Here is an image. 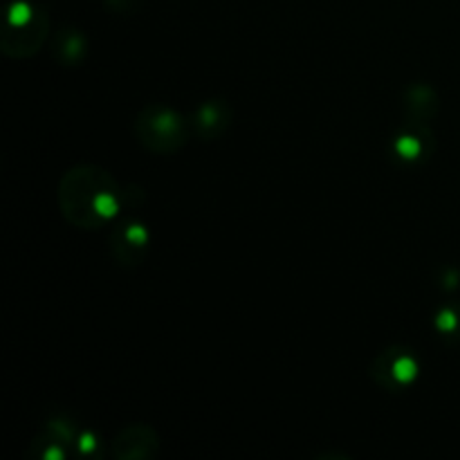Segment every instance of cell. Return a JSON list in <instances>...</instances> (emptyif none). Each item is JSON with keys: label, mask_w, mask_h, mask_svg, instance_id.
Masks as SVG:
<instances>
[{"label": "cell", "mask_w": 460, "mask_h": 460, "mask_svg": "<svg viewBox=\"0 0 460 460\" xmlns=\"http://www.w3.org/2000/svg\"><path fill=\"white\" fill-rule=\"evenodd\" d=\"M58 211L67 225L94 232L111 225L128 200L111 171L97 164H76L58 180Z\"/></svg>", "instance_id": "1"}, {"label": "cell", "mask_w": 460, "mask_h": 460, "mask_svg": "<svg viewBox=\"0 0 460 460\" xmlns=\"http://www.w3.org/2000/svg\"><path fill=\"white\" fill-rule=\"evenodd\" d=\"M135 137L155 155H173L187 144L191 124L164 103H148L135 117Z\"/></svg>", "instance_id": "2"}, {"label": "cell", "mask_w": 460, "mask_h": 460, "mask_svg": "<svg viewBox=\"0 0 460 460\" xmlns=\"http://www.w3.org/2000/svg\"><path fill=\"white\" fill-rule=\"evenodd\" d=\"M49 30H52V22L45 9L34 7L25 0L13 3L9 9L7 25L0 36V49L9 58L34 57L48 43Z\"/></svg>", "instance_id": "3"}, {"label": "cell", "mask_w": 460, "mask_h": 460, "mask_svg": "<svg viewBox=\"0 0 460 460\" xmlns=\"http://www.w3.org/2000/svg\"><path fill=\"white\" fill-rule=\"evenodd\" d=\"M99 447L93 431L81 429L70 418L54 416L30 443V454L39 460H66L72 454H94Z\"/></svg>", "instance_id": "4"}, {"label": "cell", "mask_w": 460, "mask_h": 460, "mask_svg": "<svg viewBox=\"0 0 460 460\" xmlns=\"http://www.w3.org/2000/svg\"><path fill=\"white\" fill-rule=\"evenodd\" d=\"M368 377L386 394H402L420 377V358L404 344H391L373 358Z\"/></svg>", "instance_id": "5"}, {"label": "cell", "mask_w": 460, "mask_h": 460, "mask_svg": "<svg viewBox=\"0 0 460 460\" xmlns=\"http://www.w3.org/2000/svg\"><path fill=\"white\" fill-rule=\"evenodd\" d=\"M151 247V232L139 218H124L108 234V254L119 268H137Z\"/></svg>", "instance_id": "6"}, {"label": "cell", "mask_w": 460, "mask_h": 460, "mask_svg": "<svg viewBox=\"0 0 460 460\" xmlns=\"http://www.w3.org/2000/svg\"><path fill=\"white\" fill-rule=\"evenodd\" d=\"M160 434L155 427L133 422L117 431L111 443V454L115 460H153L160 452Z\"/></svg>", "instance_id": "7"}, {"label": "cell", "mask_w": 460, "mask_h": 460, "mask_svg": "<svg viewBox=\"0 0 460 460\" xmlns=\"http://www.w3.org/2000/svg\"><path fill=\"white\" fill-rule=\"evenodd\" d=\"M391 153L402 164H420L434 153V133L429 124L407 119L391 139Z\"/></svg>", "instance_id": "8"}, {"label": "cell", "mask_w": 460, "mask_h": 460, "mask_svg": "<svg viewBox=\"0 0 460 460\" xmlns=\"http://www.w3.org/2000/svg\"><path fill=\"white\" fill-rule=\"evenodd\" d=\"M234 121V111L229 102L216 97L207 99L193 111L191 117V133L200 137L202 142H214L220 139L229 130Z\"/></svg>", "instance_id": "9"}, {"label": "cell", "mask_w": 460, "mask_h": 460, "mask_svg": "<svg viewBox=\"0 0 460 460\" xmlns=\"http://www.w3.org/2000/svg\"><path fill=\"white\" fill-rule=\"evenodd\" d=\"M49 52H52V58L58 66L79 67L90 52L88 36L79 27H58L52 34V40H49Z\"/></svg>", "instance_id": "10"}, {"label": "cell", "mask_w": 460, "mask_h": 460, "mask_svg": "<svg viewBox=\"0 0 460 460\" xmlns=\"http://www.w3.org/2000/svg\"><path fill=\"white\" fill-rule=\"evenodd\" d=\"M402 108L407 119L420 121V124H429L440 111V97L436 93L434 85L429 84H409L402 94Z\"/></svg>", "instance_id": "11"}, {"label": "cell", "mask_w": 460, "mask_h": 460, "mask_svg": "<svg viewBox=\"0 0 460 460\" xmlns=\"http://www.w3.org/2000/svg\"><path fill=\"white\" fill-rule=\"evenodd\" d=\"M434 328L445 344L460 346V301H449L436 310Z\"/></svg>", "instance_id": "12"}, {"label": "cell", "mask_w": 460, "mask_h": 460, "mask_svg": "<svg viewBox=\"0 0 460 460\" xmlns=\"http://www.w3.org/2000/svg\"><path fill=\"white\" fill-rule=\"evenodd\" d=\"M102 3L115 16H135L144 7V0H102Z\"/></svg>", "instance_id": "13"}, {"label": "cell", "mask_w": 460, "mask_h": 460, "mask_svg": "<svg viewBox=\"0 0 460 460\" xmlns=\"http://www.w3.org/2000/svg\"><path fill=\"white\" fill-rule=\"evenodd\" d=\"M458 283H460V274L456 270L445 268L443 277H440V288H443V290H454V288H458Z\"/></svg>", "instance_id": "14"}]
</instances>
